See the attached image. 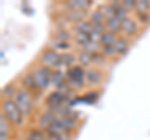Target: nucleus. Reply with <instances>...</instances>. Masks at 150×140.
<instances>
[{"label":"nucleus","mask_w":150,"mask_h":140,"mask_svg":"<svg viewBox=\"0 0 150 140\" xmlns=\"http://www.w3.org/2000/svg\"><path fill=\"white\" fill-rule=\"evenodd\" d=\"M3 114L5 115L8 121L14 127H20L23 124V115L20 109L18 108L16 103L14 99H4L1 104Z\"/></svg>","instance_id":"1"},{"label":"nucleus","mask_w":150,"mask_h":140,"mask_svg":"<svg viewBox=\"0 0 150 140\" xmlns=\"http://www.w3.org/2000/svg\"><path fill=\"white\" fill-rule=\"evenodd\" d=\"M31 74H33V76H34L36 88L39 89V91H44L48 89V86L51 84V74H53V70L44 68V66H39V68H36L34 71H31Z\"/></svg>","instance_id":"2"},{"label":"nucleus","mask_w":150,"mask_h":140,"mask_svg":"<svg viewBox=\"0 0 150 140\" xmlns=\"http://www.w3.org/2000/svg\"><path fill=\"white\" fill-rule=\"evenodd\" d=\"M18 108L20 109L23 115H30L33 110V96L31 93L26 89H20L14 98Z\"/></svg>","instance_id":"3"},{"label":"nucleus","mask_w":150,"mask_h":140,"mask_svg":"<svg viewBox=\"0 0 150 140\" xmlns=\"http://www.w3.org/2000/svg\"><path fill=\"white\" fill-rule=\"evenodd\" d=\"M60 58H62V54H59L56 50L54 49H46L44 50L40 55V64L41 66L48 68V69H56V66L60 63Z\"/></svg>","instance_id":"4"},{"label":"nucleus","mask_w":150,"mask_h":140,"mask_svg":"<svg viewBox=\"0 0 150 140\" xmlns=\"http://www.w3.org/2000/svg\"><path fill=\"white\" fill-rule=\"evenodd\" d=\"M138 29L139 28H138V24H137V21H135V19L129 16L128 19H125L121 23V31L120 33L125 38H129V36H133L137 34Z\"/></svg>","instance_id":"5"},{"label":"nucleus","mask_w":150,"mask_h":140,"mask_svg":"<svg viewBox=\"0 0 150 140\" xmlns=\"http://www.w3.org/2000/svg\"><path fill=\"white\" fill-rule=\"evenodd\" d=\"M85 81L89 85H99L103 81V73L98 68H89L85 71Z\"/></svg>","instance_id":"6"},{"label":"nucleus","mask_w":150,"mask_h":140,"mask_svg":"<svg viewBox=\"0 0 150 140\" xmlns=\"http://www.w3.org/2000/svg\"><path fill=\"white\" fill-rule=\"evenodd\" d=\"M68 95H69V94H68ZM68 95H64V94H62L60 91L55 90V91L50 93V94L46 96L45 104H46V106L56 105V104H64L65 101H68Z\"/></svg>","instance_id":"7"},{"label":"nucleus","mask_w":150,"mask_h":140,"mask_svg":"<svg viewBox=\"0 0 150 140\" xmlns=\"http://www.w3.org/2000/svg\"><path fill=\"white\" fill-rule=\"evenodd\" d=\"M59 120V123L65 128L67 132H73V130L76 129L78 127V119L76 116H71V115H62L56 118Z\"/></svg>","instance_id":"8"},{"label":"nucleus","mask_w":150,"mask_h":140,"mask_svg":"<svg viewBox=\"0 0 150 140\" xmlns=\"http://www.w3.org/2000/svg\"><path fill=\"white\" fill-rule=\"evenodd\" d=\"M91 1H85V0H70V1L65 3V6L71 10H78V11H85L86 9L91 5Z\"/></svg>","instance_id":"9"},{"label":"nucleus","mask_w":150,"mask_h":140,"mask_svg":"<svg viewBox=\"0 0 150 140\" xmlns=\"http://www.w3.org/2000/svg\"><path fill=\"white\" fill-rule=\"evenodd\" d=\"M85 71L80 65H74V66L69 68L67 71V80H76V79H84L85 78Z\"/></svg>","instance_id":"10"},{"label":"nucleus","mask_w":150,"mask_h":140,"mask_svg":"<svg viewBox=\"0 0 150 140\" xmlns=\"http://www.w3.org/2000/svg\"><path fill=\"white\" fill-rule=\"evenodd\" d=\"M45 132H46V134L54 135V136H56V135H63V134H70L69 132L65 130V128L59 123V120L56 119V118H55V120L53 121V123L49 125L48 129H46Z\"/></svg>","instance_id":"11"},{"label":"nucleus","mask_w":150,"mask_h":140,"mask_svg":"<svg viewBox=\"0 0 150 140\" xmlns=\"http://www.w3.org/2000/svg\"><path fill=\"white\" fill-rule=\"evenodd\" d=\"M65 83H67V74H64L62 70H53V74H51V85L55 89H59Z\"/></svg>","instance_id":"12"},{"label":"nucleus","mask_w":150,"mask_h":140,"mask_svg":"<svg viewBox=\"0 0 150 140\" xmlns=\"http://www.w3.org/2000/svg\"><path fill=\"white\" fill-rule=\"evenodd\" d=\"M56 116L51 113V111H45V113H43L40 115V118H39V121H38V125H39V129L41 130H46L48 129L49 125L53 123V121L55 120Z\"/></svg>","instance_id":"13"},{"label":"nucleus","mask_w":150,"mask_h":140,"mask_svg":"<svg viewBox=\"0 0 150 140\" xmlns=\"http://www.w3.org/2000/svg\"><path fill=\"white\" fill-rule=\"evenodd\" d=\"M21 84H23V86H24V89L29 90L30 93H34V91H35V93H41V91H39V89L36 88L34 76H33L31 73H28V74H25V75L23 76Z\"/></svg>","instance_id":"14"},{"label":"nucleus","mask_w":150,"mask_h":140,"mask_svg":"<svg viewBox=\"0 0 150 140\" xmlns=\"http://www.w3.org/2000/svg\"><path fill=\"white\" fill-rule=\"evenodd\" d=\"M114 49L116 51V55H124L129 49V40L125 36H118V40L114 44Z\"/></svg>","instance_id":"15"},{"label":"nucleus","mask_w":150,"mask_h":140,"mask_svg":"<svg viewBox=\"0 0 150 140\" xmlns=\"http://www.w3.org/2000/svg\"><path fill=\"white\" fill-rule=\"evenodd\" d=\"M121 23L123 21H120L116 16L111 18V19H109V20H106L105 21L106 31H110V33H112V34L118 35L119 33L121 31Z\"/></svg>","instance_id":"16"},{"label":"nucleus","mask_w":150,"mask_h":140,"mask_svg":"<svg viewBox=\"0 0 150 140\" xmlns=\"http://www.w3.org/2000/svg\"><path fill=\"white\" fill-rule=\"evenodd\" d=\"M78 62H79V65L83 66V68L90 66V65L93 64V54L83 49L78 55Z\"/></svg>","instance_id":"17"},{"label":"nucleus","mask_w":150,"mask_h":140,"mask_svg":"<svg viewBox=\"0 0 150 140\" xmlns=\"http://www.w3.org/2000/svg\"><path fill=\"white\" fill-rule=\"evenodd\" d=\"M116 40H118V35L112 34L110 31H105L104 34L100 36L99 43L101 46H114Z\"/></svg>","instance_id":"18"},{"label":"nucleus","mask_w":150,"mask_h":140,"mask_svg":"<svg viewBox=\"0 0 150 140\" xmlns=\"http://www.w3.org/2000/svg\"><path fill=\"white\" fill-rule=\"evenodd\" d=\"M8 124L10 123L5 118V115L1 113V115H0V139L1 140H8L9 134H10V129H9Z\"/></svg>","instance_id":"19"},{"label":"nucleus","mask_w":150,"mask_h":140,"mask_svg":"<svg viewBox=\"0 0 150 140\" xmlns=\"http://www.w3.org/2000/svg\"><path fill=\"white\" fill-rule=\"evenodd\" d=\"M74 40H75V43H76L78 45H80L83 46V49L85 48V46L90 43V36H89V34H86V33H84V31H79L76 30L74 33Z\"/></svg>","instance_id":"20"},{"label":"nucleus","mask_w":150,"mask_h":140,"mask_svg":"<svg viewBox=\"0 0 150 140\" xmlns=\"http://www.w3.org/2000/svg\"><path fill=\"white\" fill-rule=\"evenodd\" d=\"M89 21L93 25H99V24H105V18L103 15V11L100 10V8L95 9L94 11H91V14L89 15Z\"/></svg>","instance_id":"21"},{"label":"nucleus","mask_w":150,"mask_h":140,"mask_svg":"<svg viewBox=\"0 0 150 140\" xmlns=\"http://www.w3.org/2000/svg\"><path fill=\"white\" fill-rule=\"evenodd\" d=\"M73 28H74V30L76 31H84V33H86V34H90V33L93 31L94 29V26L93 24L89 20H80V21H76V23H74L73 24Z\"/></svg>","instance_id":"22"},{"label":"nucleus","mask_w":150,"mask_h":140,"mask_svg":"<svg viewBox=\"0 0 150 140\" xmlns=\"http://www.w3.org/2000/svg\"><path fill=\"white\" fill-rule=\"evenodd\" d=\"M100 10L103 11V15H104L105 20H109L111 18L116 16V6H114L111 3H106L103 4L100 6Z\"/></svg>","instance_id":"23"},{"label":"nucleus","mask_w":150,"mask_h":140,"mask_svg":"<svg viewBox=\"0 0 150 140\" xmlns=\"http://www.w3.org/2000/svg\"><path fill=\"white\" fill-rule=\"evenodd\" d=\"M49 45L51 49H54L56 51H65L71 48L69 41H62V40H56V39H51Z\"/></svg>","instance_id":"24"},{"label":"nucleus","mask_w":150,"mask_h":140,"mask_svg":"<svg viewBox=\"0 0 150 140\" xmlns=\"http://www.w3.org/2000/svg\"><path fill=\"white\" fill-rule=\"evenodd\" d=\"M69 19V21H73L76 23V21H80V20H85L86 18V11H78V10H71V11H68L67 15H65Z\"/></svg>","instance_id":"25"},{"label":"nucleus","mask_w":150,"mask_h":140,"mask_svg":"<svg viewBox=\"0 0 150 140\" xmlns=\"http://www.w3.org/2000/svg\"><path fill=\"white\" fill-rule=\"evenodd\" d=\"M18 89L15 88V85L14 84H8V85H5L1 89V96L5 98V99H13L14 96H15L18 94Z\"/></svg>","instance_id":"26"},{"label":"nucleus","mask_w":150,"mask_h":140,"mask_svg":"<svg viewBox=\"0 0 150 140\" xmlns=\"http://www.w3.org/2000/svg\"><path fill=\"white\" fill-rule=\"evenodd\" d=\"M53 39L62 40V41H69L71 39V33L68 29H56L53 33Z\"/></svg>","instance_id":"27"},{"label":"nucleus","mask_w":150,"mask_h":140,"mask_svg":"<svg viewBox=\"0 0 150 140\" xmlns=\"http://www.w3.org/2000/svg\"><path fill=\"white\" fill-rule=\"evenodd\" d=\"M60 60H62V63H63L64 66L69 69V68H71V66H74V65H75L78 58H75V55L71 54V53H63Z\"/></svg>","instance_id":"28"},{"label":"nucleus","mask_w":150,"mask_h":140,"mask_svg":"<svg viewBox=\"0 0 150 140\" xmlns=\"http://www.w3.org/2000/svg\"><path fill=\"white\" fill-rule=\"evenodd\" d=\"M135 14H144V13H149L150 10V1L146 0H137L135 1Z\"/></svg>","instance_id":"29"},{"label":"nucleus","mask_w":150,"mask_h":140,"mask_svg":"<svg viewBox=\"0 0 150 140\" xmlns=\"http://www.w3.org/2000/svg\"><path fill=\"white\" fill-rule=\"evenodd\" d=\"M28 140H45L46 132L41 129H31L28 133Z\"/></svg>","instance_id":"30"},{"label":"nucleus","mask_w":150,"mask_h":140,"mask_svg":"<svg viewBox=\"0 0 150 140\" xmlns=\"http://www.w3.org/2000/svg\"><path fill=\"white\" fill-rule=\"evenodd\" d=\"M116 18H118L120 21H124L125 19L129 18V10L125 6H123V4L116 6Z\"/></svg>","instance_id":"31"},{"label":"nucleus","mask_w":150,"mask_h":140,"mask_svg":"<svg viewBox=\"0 0 150 140\" xmlns=\"http://www.w3.org/2000/svg\"><path fill=\"white\" fill-rule=\"evenodd\" d=\"M105 62H106V58L100 53V51L99 53L93 54V64L95 65V66H103V65H105Z\"/></svg>","instance_id":"32"},{"label":"nucleus","mask_w":150,"mask_h":140,"mask_svg":"<svg viewBox=\"0 0 150 140\" xmlns=\"http://www.w3.org/2000/svg\"><path fill=\"white\" fill-rule=\"evenodd\" d=\"M100 53L104 55L105 58H114L116 55V51L114 49V46H101Z\"/></svg>","instance_id":"33"},{"label":"nucleus","mask_w":150,"mask_h":140,"mask_svg":"<svg viewBox=\"0 0 150 140\" xmlns=\"http://www.w3.org/2000/svg\"><path fill=\"white\" fill-rule=\"evenodd\" d=\"M100 49H101L100 43H95V41H90V43L84 48V50H86V51H89V53H91V54L99 53Z\"/></svg>","instance_id":"34"},{"label":"nucleus","mask_w":150,"mask_h":140,"mask_svg":"<svg viewBox=\"0 0 150 140\" xmlns=\"http://www.w3.org/2000/svg\"><path fill=\"white\" fill-rule=\"evenodd\" d=\"M45 140H70V134H63V135H49L46 134Z\"/></svg>","instance_id":"35"},{"label":"nucleus","mask_w":150,"mask_h":140,"mask_svg":"<svg viewBox=\"0 0 150 140\" xmlns=\"http://www.w3.org/2000/svg\"><path fill=\"white\" fill-rule=\"evenodd\" d=\"M138 20L142 23V24H149L150 23V15L149 13H144V14H137Z\"/></svg>","instance_id":"36"},{"label":"nucleus","mask_w":150,"mask_h":140,"mask_svg":"<svg viewBox=\"0 0 150 140\" xmlns=\"http://www.w3.org/2000/svg\"><path fill=\"white\" fill-rule=\"evenodd\" d=\"M123 4V6H125L128 10H131V9L135 8V1L134 0H124V1H121Z\"/></svg>","instance_id":"37"}]
</instances>
